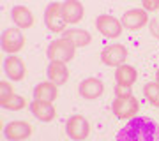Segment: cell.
Segmentation results:
<instances>
[{
    "instance_id": "6da1fadb",
    "label": "cell",
    "mask_w": 159,
    "mask_h": 141,
    "mask_svg": "<svg viewBox=\"0 0 159 141\" xmlns=\"http://www.w3.org/2000/svg\"><path fill=\"white\" fill-rule=\"evenodd\" d=\"M117 141H159V125L148 117H134L117 132Z\"/></svg>"
},
{
    "instance_id": "7a4b0ae2",
    "label": "cell",
    "mask_w": 159,
    "mask_h": 141,
    "mask_svg": "<svg viewBox=\"0 0 159 141\" xmlns=\"http://www.w3.org/2000/svg\"><path fill=\"white\" fill-rule=\"evenodd\" d=\"M74 53H76V46L73 42H69L67 39H55L51 41L48 50H46V55L50 60H60V62H71L74 58Z\"/></svg>"
},
{
    "instance_id": "3957f363",
    "label": "cell",
    "mask_w": 159,
    "mask_h": 141,
    "mask_svg": "<svg viewBox=\"0 0 159 141\" xmlns=\"http://www.w3.org/2000/svg\"><path fill=\"white\" fill-rule=\"evenodd\" d=\"M0 46L9 55H16L18 51H21L25 48V35H23L21 28L18 27L6 28L2 32V37H0Z\"/></svg>"
},
{
    "instance_id": "277c9868",
    "label": "cell",
    "mask_w": 159,
    "mask_h": 141,
    "mask_svg": "<svg viewBox=\"0 0 159 141\" xmlns=\"http://www.w3.org/2000/svg\"><path fill=\"white\" fill-rule=\"evenodd\" d=\"M138 109H140V104H138V99L134 95L129 97H115L113 104H111V111L117 118L120 120H131L136 117Z\"/></svg>"
},
{
    "instance_id": "5b68a950",
    "label": "cell",
    "mask_w": 159,
    "mask_h": 141,
    "mask_svg": "<svg viewBox=\"0 0 159 141\" xmlns=\"http://www.w3.org/2000/svg\"><path fill=\"white\" fill-rule=\"evenodd\" d=\"M96 28L97 32L108 39H117L120 37L122 30H124V25L120 20H117L115 16L111 14H99L96 18Z\"/></svg>"
},
{
    "instance_id": "8992f818",
    "label": "cell",
    "mask_w": 159,
    "mask_h": 141,
    "mask_svg": "<svg viewBox=\"0 0 159 141\" xmlns=\"http://www.w3.org/2000/svg\"><path fill=\"white\" fill-rule=\"evenodd\" d=\"M44 25L48 30L55 32V34H62L64 30H67L66 25L67 23L64 21L62 18V4L58 2H51L48 4L44 9Z\"/></svg>"
},
{
    "instance_id": "52a82bcc",
    "label": "cell",
    "mask_w": 159,
    "mask_h": 141,
    "mask_svg": "<svg viewBox=\"0 0 159 141\" xmlns=\"http://www.w3.org/2000/svg\"><path fill=\"white\" fill-rule=\"evenodd\" d=\"M66 132L73 141H85L90 134V124L83 115H73L66 124Z\"/></svg>"
},
{
    "instance_id": "ba28073f",
    "label": "cell",
    "mask_w": 159,
    "mask_h": 141,
    "mask_svg": "<svg viewBox=\"0 0 159 141\" xmlns=\"http://www.w3.org/2000/svg\"><path fill=\"white\" fill-rule=\"evenodd\" d=\"M127 60V48L122 44H110L101 51V62L108 67H120Z\"/></svg>"
},
{
    "instance_id": "9c48e42d",
    "label": "cell",
    "mask_w": 159,
    "mask_h": 141,
    "mask_svg": "<svg viewBox=\"0 0 159 141\" xmlns=\"http://www.w3.org/2000/svg\"><path fill=\"white\" fill-rule=\"evenodd\" d=\"M30 134H32V127L27 122H21V120H14V122H9V124L4 127V138L7 141H23L29 139Z\"/></svg>"
},
{
    "instance_id": "30bf717a",
    "label": "cell",
    "mask_w": 159,
    "mask_h": 141,
    "mask_svg": "<svg viewBox=\"0 0 159 141\" xmlns=\"http://www.w3.org/2000/svg\"><path fill=\"white\" fill-rule=\"evenodd\" d=\"M122 25H124V28H127V30H140V28H143L145 25L148 23V12L145 11V9H129V11H125L124 14H122Z\"/></svg>"
},
{
    "instance_id": "8fae6325",
    "label": "cell",
    "mask_w": 159,
    "mask_h": 141,
    "mask_svg": "<svg viewBox=\"0 0 159 141\" xmlns=\"http://www.w3.org/2000/svg\"><path fill=\"white\" fill-rule=\"evenodd\" d=\"M85 7L80 0H64L62 2V18L67 25H76L83 20Z\"/></svg>"
},
{
    "instance_id": "7c38bea8",
    "label": "cell",
    "mask_w": 159,
    "mask_h": 141,
    "mask_svg": "<svg viewBox=\"0 0 159 141\" xmlns=\"http://www.w3.org/2000/svg\"><path fill=\"white\" fill-rule=\"evenodd\" d=\"M4 73L11 81H21L27 74V67H25V62H23L20 56L11 55L4 60Z\"/></svg>"
},
{
    "instance_id": "4fadbf2b",
    "label": "cell",
    "mask_w": 159,
    "mask_h": 141,
    "mask_svg": "<svg viewBox=\"0 0 159 141\" xmlns=\"http://www.w3.org/2000/svg\"><path fill=\"white\" fill-rule=\"evenodd\" d=\"M78 92H80V95L83 99H87V101H96V99H99L102 95L104 85H102L101 79H97V78H87L80 83Z\"/></svg>"
},
{
    "instance_id": "5bb4252c",
    "label": "cell",
    "mask_w": 159,
    "mask_h": 141,
    "mask_svg": "<svg viewBox=\"0 0 159 141\" xmlns=\"http://www.w3.org/2000/svg\"><path fill=\"white\" fill-rule=\"evenodd\" d=\"M30 113L37 120H41V122H51L57 117V109L53 106V102L37 101V99H34V101L30 102Z\"/></svg>"
},
{
    "instance_id": "9a60e30c",
    "label": "cell",
    "mask_w": 159,
    "mask_h": 141,
    "mask_svg": "<svg viewBox=\"0 0 159 141\" xmlns=\"http://www.w3.org/2000/svg\"><path fill=\"white\" fill-rule=\"evenodd\" d=\"M46 76H48V81L58 85H64L69 79V69L66 65V62H60V60H50V65L46 69Z\"/></svg>"
},
{
    "instance_id": "2e32d148",
    "label": "cell",
    "mask_w": 159,
    "mask_h": 141,
    "mask_svg": "<svg viewBox=\"0 0 159 141\" xmlns=\"http://www.w3.org/2000/svg\"><path fill=\"white\" fill-rule=\"evenodd\" d=\"M11 18L18 28H30L34 27V14L29 7L25 6H14L11 9Z\"/></svg>"
},
{
    "instance_id": "e0dca14e",
    "label": "cell",
    "mask_w": 159,
    "mask_h": 141,
    "mask_svg": "<svg viewBox=\"0 0 159 141\" xmlns=\"http://www.w3.org/2000/svg\"><path fill=\"white\" fill-rule=\"evenodd\" d=\"M58 97V86L51 81H41L35 85L34 88V99L37 101H46V102H53Z\"/></svg>"
},
{
    "instance_id": "ac0fdd59",
    "label": "cell",
    "mask_w": 159,
    "mask_h": 141,
    "mask_svg": "<svg viewBox=\"0 0 159 141\" xmlns=\"http://www.w3.org/2000/svg\"><path fill=\"white\" fill-rule=\"evenodd\" d=\"M62 37L67 39L69 42H73L76 48H85L92 42L90 32H87L83 28H67V30L62 32Z\"/></svg>"
},
{
    "instance_id": "d6986e66",
    "label": "cell",
    "mask_w": 159,
    "mask_h": 141,
    "mask_svg": "<svg viewBox=\"0 0 159 141\" xmlns=\"http://www.w3.org/2000/svg\"><path fill=\"white\" fill-rule=\"evenodd\" d=\"M136 78H138V71L133 67V65H127V64L117 67V71H115V81L119 85L133 86V83L136 81Z\"/></svg>"
},
{
    "instance_id": "ffe728a7",
    "label": "cell",
    "mask_w": 159,
    "mask_h": 141,
    "mask_svg": "<svg viewBox=\"0 0 159 141\" xmlns=\"http://www.w3.org/2000/svg\"><path fill=\"white\" fill-rule=\"evenodd\" d=\"M0 106L4 108V109H9V111H20V109H23V108L27 106V101H25V97H21V95L11 94L7 99L0 101Z\"/></svg>"
},
{
    "instance_id": "44dd1931",
    "label": "cell",
    "mask_w": 159,
    "mask_h": 141,
    "mask_svg": "<svg viewBox=\"0 0 159 141\" xmlns=\"http://www.w3.org/2000/svg\"><path fill=\"white\" fill-rule=\"evenodd\" d=\"M143 95L150 104L157 106L159 104V83L157 81H148L143 85Z\"/></svg>"
},
{
    "instance_id": "7402d4cb",
    "label": "cell",
    "mask_w": 159,
    "mask_h": 141,
    "mask_svg": "<svg viewBox=\"0 0 159 141\" xmlns=\"http://www.w3.org/2000/svg\"><path fill=\"white\" fill-rule=\"evenodd\" d=\"M113 92H115V97H129V95H133V90H131V86H127V85H115V88H113Z\"/></svg>"
},
{
    "instance_id": "603a6c76",
    "label": "cell",
    "mask_w": 159,
    "mask_h": 141,
    "mask_svg": "<svg viewBox=\"0 0 159 141\" xmlns=\"http://www.w3.org/2000/svg\"><path fill=\"white\" fill-rule=\"evenodd\" d=\"M11 94H12V85L7 83L6 79H2V81H0V101L7 99Z\"/></svg>"
},
{
    "instance_id": "cb8c5ba5",
    "label": "cell",
    "mask_w": 159,
    "mask_h": 141,
    "mask_svg": "<svg viewBox=\"0 0 159 141\" xmlns=\"http://www.w3.org/2000/svg\"><path fill=\"white\" fill-rule=\"evenodd\" d=\"M142 6L147 12L159 11V0H142Z\"/></svg>"
},
{
    "instance_id": "d4e9b609",
    "label": "cell",
    "mask_w": 159,
    "mask_h": 141,
    "mask_svg": "<svg viewBox=\"0 0 159 141\" xmlns=\"http://www.w3.org/2000/svg\"><path fill=\"white\" fill-rule=\"evenodd\" d=\"M156 81H157V83H159V69H157V71H156Z\"/></svg>"
},
{
    "instance_id": "484cf974",
    "label": "cell",
    "mask_w": 159,
    "mask_h": 141,
    "mask_svg": "<svg viewBox=\"0 0 159 141\" xmlns=\"http://www.w3.org/2000/svg\"><path fill=\"white\" fill-rule=\"evenodd\" d=\"M157 108H159V104H157Z\"/></svg>"
}]
</instances>
